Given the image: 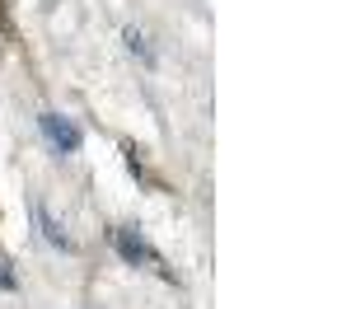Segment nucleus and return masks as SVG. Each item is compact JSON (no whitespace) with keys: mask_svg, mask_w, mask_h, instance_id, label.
<instances>
[{"mask_svg":"<svg viewBox=\"0 0 351 309\" xmlns=\"http://www.w3.org/2000/svg\"><path fill=\"white\" fill-rule=\"evenodd\" d=\"M112 249L122 262H132V267H160V253L150 249V239L132 230V225H122V230H112Z\"/></svg>","mask_w":351,"mask_h":309,"instance_id":"nucleus-1","label":"nucleus"},{"mask_svg":"<svg viewBox=\"0 0 351 309\" xmlns=\"http://www.w3.org/2000/svg\"><path fill=\"white\" fill-rule=\"evenodd\" d=\"M38 127H43V136L52 145L56 155H75L80 150V127L71 122V117H61V112H38Z\"/></svg>","mask_w":351,"mask_h":309,"instance_id":"nucleus-2","label":"nucleus"},{"mask_svg":"<svg viewBox=\"0 0 351 309\" xmlns=\"http://www.w3.org/2000/svg\"><path fill=\"white\" fill-rule=\"evenodd\" d=\"M33 221H38V230H43V239L52 244V249H71V234L61 230V221H56L52 211L43 206V201H33Z\"/></svg>","mask_w":351,"mask_h":309,"instance_id":"nucleus-3","label":"nucleus"},{"mask_svg":"<svg viewBox=\"0 0 351 309\" xmlns=\"http://www.w3.org/2000/svg\"><path fill=\"white\" fill-rule=\"evenodd\" d=\"M122 38H127V47H132V56H141L145 66H155V47L145 42V33H141V28H127Z\"/></svg>","mask_w":351,"mask_h":309,"instance_id":"nucleus-4","label":"nucleus"},{"mask_svg":"<svg viewBox=\"0 0 351 309\" xmlns=\"http://www.w3.org/2000/svg\"><path fill=\"white\" fill-rule=\"evenodd\" d=\"M0 291H19V272L10 258H0Z\"/></svg>","mask_w":351,"mask_h":309,"instance_id":"nucleus-5","label":"nucleus"}]
</instances>
